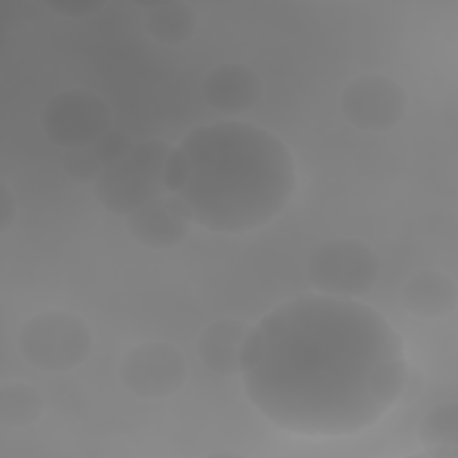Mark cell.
I'll list each match as a JSON object with an SVG mask.
<instances>
[{
	"instance_id": "obj_1",
	"label": "cell",
	"mask_w": 458,
	"mask_h": 458,
	"mask_svg": "<svg viewBox=\"0 0 458 458\" xmlns=\"http://www.w3.org/2000/svg\"><path fill=\"white\" fill-rule=\"evenodd\" d=\"M240 374L267 420L308 437L374 426L410 379L395 327L369 304L324 293L270 310L243 344Z\"/></svg>"
},
{
	"instance_id": "obj_2",
	"label": "cell",
	"mask_w": 458,
	"mask_h": 458,
	"mask_svg": "<svg viewBox=\"0 0 458 458\" xmlns=\"http://www.w3.org/2000/svg\"><path fill=\"white\" fill-rule=\"evenodd\" d=\"M297 188V166L286 143L243 120L191 129L165 166V190L193 224L240 234L272 222Z\"/></svg>"
},
{
	"instance_id": "obj_3",
	"label": "cell",
	"mask_w": 458,
	"mask_h": 458,
	"mask_svg": "<svg viewBox=\"0 0 458 458\" xmlns=\"http://www.w3.org/2000/svg\"><path fill=\"white\" fill-rule=\"evenodd\" d=\"M172 145L148 138L132 147L120 161L104 166L93 184L97 202L109 213L129 216L143 204L166 193L165 166Z\"/></svg>"
},
{
	"instance_id": "obj_4",
	"label": "cell",
	"mask_w": 458,
	"mask_h": 458,
	"mask_svg": "<svg viewBox=\"0 0 458 458\" xmlns=\"http://www.w3.org/2000/svg\"><path fill=\"white\" fill-rule=\"evenodd\" d=\"M16 344L30 367L41 372H68L88 360L93 336L77 313L45 310L23 322Z\"/></svg>"
},
{
	"instance_id": "obj_5",
	"label": "cell",
	"mask_w": 458,
	"mask_h": 458,
	"mask_svg": "<svg viewBox=\"0 0 458 458\" xmlns=\"http://www.w3.org/2000/svg\"><path fill=\"white\" fill-rule=\"evenodd\" d=\"M381 259L358 238L340 236L318 245L308 259V279L318 293L360 299L377 283Z\"/></svg>"
},
{
	"instance_id": "obj_6",
	"label": "cell",
	"mask_w": 458,
	"mask_h": 458,
	"mask_svg": "<svg viewBox=\"0 0 458 458\" xmlns=\"http://www.w3.org/2000/svg\"><path fill=\"white\" fill-rule=\"evenodd\" d=\"M41 129L63 148L91 147L111 129V111L93 91L70 88L52 95L41 109Z\"/></svg>"
},
{
	"instance_id": "obj_7",
	"label": "cell",
	"mask_w": 458,
	"mask_h": 458,
	"mask_svg": "<svg viewBox=\"0 0 458 458\" xmlns=\"http://www.w3.org/2000/svg\"><path fill=\"white\" fill-rule=\"evenodd\" d=\"M118 377L132 395L143 401L165 399L184 386L188 363L184 354L168 342H143L122 356Z\"/></svg>"
},
{
	"instance_id": "obj_8",
	"label": "cell",
	"mask_w": 458,
	"mask_h": 458,
	"mask_svg": "<svg viewBox=\"0 0 458 458\" xmlns=\"http://www.w3.org/2000/svg\"><path fill=\"white\" fill-rule=\"evenodd\" d=\"M344 118L360 131L383 132L395 127L408 111V93L392 77L363 73L351 79L340 95Z\"/></svg>"
},
{
	"instance_id": "obj_9",
	"label": "cell",
	"mask_w": 458,
	"mask_h": 458,
	"mask_svg": "<svg viewBox=\"0 0 458 458\" xmlns=\"http://www.w3.org/2000/svg\"><path fill=\"white\" fill-rule=\"evenodd\" d=\"M204 100L218 113L242 114L261 98L263 84L258 73L242 63H224L213 68L202 81Z\"/></svg>"
},
{
	"instance_id": "obj_10",
	"label": "cell",
	"mask_w": 458,
	"mask_h": 458,
	"mask_svg": "<svg viewBox=\"0 0 458 458\" xmlns=\"http://www.w3.org/2000/svg\"><path fill=\"white\" fill-rule=\"evenodd\" d=\"M191 225L193 224L174 206L166 193L125 216L129 236L138 245L152 250L179 245L188 236Z\"/></svg>"
},
{
	"instance_id": "obj_11",
	"label": "cell",
	"mask_w": 458,
	"mask_h": 458,
	"mask_svg": "<svg viewBox=\"0 0 458 458\" xmlns=\"http://www.w3.org/2000/svg\"><path fill=\"white\" fill-rule=\"evenodd\" d=\"M252 326L240 318H218L208 324L197 342V354L206 369L218 376L240 374L243 344Z\"/></svg>"
},
{
	"instance_id": "obj_12",
	"label": "cell",
	"mask_w": 458,
	"mask_h": 458,
	"mask_svg": "<svg viewBox=\"0 0 458 458\" xmlns=\"http://www.w3.org/2000/svg\"><path fill=\"white\" fill-rule=\"evenodd\" d=\"M458 302L456 281L440 270H419L401 290L403 308L417 318H440L454 311Z\"/></svg>"
},
{
	"instance_id": "obj_13",
	"label": "cell",
	"mask_w": 458,
	"mask_h": 458,
	"mask_svg": "<svg viewBox=\"0 0 458 458\" xmlns=\"http://www.w3.org/2000/svg\"><path fill=\"white\" fill-rule=\"evenodd\" d=\"M417 437L429 456L458 458V404L438 403L419 422Z\"/></svg>"
},
{
	"instance_id": "obj_14",
	"label": "cell",
	"mask_w": 458,
	"mask_h": 458,
	"mask_svg": "<svg viewBox=\"0 0 458 458\" xmlns=\"http://www.w3.org/2000/svg\"><path fill=\"white\" fill-rule=\"evenodd\" d=\"M145 30L163 45H181L197 29V13L188 2H166L143 5Z\"/></svg>"
},
{
	"instance_id": "obj_15",
	"label": "cell",
	"mask_w": 458,
	"mask_h": 458,
	"mask_svg": "<svg viewBox=\"0 0 458 458\" xmlns=\"http://www.w3.org/2000/svg\"><path fill=\"white\" fill-rule=\"evenodd\" d=\"M43 397L29 383L14 381L0 388V424L23 429L32 426L43 415Z\"/></svg>"
},
{
	"instance_id": "obj_16",
	"label": "cell",
	"mask_w": 458,
	"mask_h": 458,
	"mask_svg": "<svg viewBox=\"0 0 458 458\" xmlns=\"http://www.w3.org/2000/svg\"><path fill=\"white\" fill-rule=\"evenodd\" d=\"M63 170L68 179H72L77 184H95L100 177L104 165L97 157L91 147H79V148H68L63 154L61 159Z\"/></svg>"
},
{
	"instance_id": "obj_17",
	"label": "cell",
	"mask_w": 458,
	"mask_h": 458,
	"mask_svg": "<svg viewBox=\"0 0 458 458\" xmlns=\"http://www.w3.org/2000/svg\"><path fill=\"white\" fill-rule=\"evenodd\" d=\"M132 147L134 143L131 136L118 129H109L91 145L93 152L97 154V157L102 161L104 166L123 159L132 150Z\"/></svg>"
},
{
	"instance_id": "obj_18",
	"label": "cell",
	"mask_w": 458,
	"mask_h": 458,
	"mask_svg": "<svg viewBox=\"0 0 458 458\" xmlns=\"http://www.w3.org/2000/svg\"><path fill=\"white\" fill-rule=\"evenodd\" d=\"M48 9L55 14H63L68 18H84L100 11L106 2L100 0H79V2H48Z\"/></svg>"
},
{
	"instance_id": "obj_19",
	"label": "cell",
	"mask_w": 458,
	"mask_h": 458,
	"mask_svg": "<svg viewBox=\"0 0 458 458\" xmlns=\"http://www.w3.org/2000/svg\"><path fill=\"white\" fill-rule=\"evenodd\" d=\"M16 216L14 193L5 182L0 184V231H7Z\"/></svg>"
}]
</instances>
